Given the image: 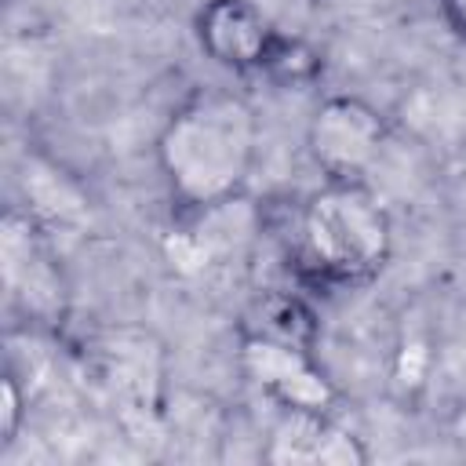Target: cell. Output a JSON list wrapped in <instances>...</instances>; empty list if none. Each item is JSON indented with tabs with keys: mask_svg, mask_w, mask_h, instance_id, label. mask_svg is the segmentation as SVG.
Instances as JSON below:
<instances>
[{
	"mask_svg": "<svg viewBox=\"0 0 466 466\" xmlns=\"http://www.w3.org/2000/svg\"><path fill=\"white\" fill-rule=\"evenodd\" d=\"M237 371L240 379L269 400L277 411H309V415H339L346 397L331 371L317 360L309 346H295L284 339H269L248 328H237Z\"/></svg>",
	"mask_w": 466,
	"mask_h": 466,
	"instance_id": "obj_3",
	"label": "cell"
},
{
	"mask_svg": "<svg viewBox=\"0 0 466 466\" xmlns=\"http://www.w3.org/2000/svg\"><path fill=\"white\" fill-rule=\"evenodd\" d=\"M193 36L208 62L233 76H269L288 33L255 0H204L193 15Z\"/></svg>",
	"mask_w": 466,
	"mask_h": 466,
	"instance_id": "obj_5",
	"label": "cell"
},
{
	"mask_svg": "<svg viewBox=\"0 0 466 466\" xmlns=\"http://www.w3.org/2000/svg\"><path fill=\"white\" fill-rule=\"evenodd\" d=\"M393 255V218L371 182H320L295 218V262L317 288H364Z\"/></svg>",
	"mask_w": 466,
	"mask_h": 466,
	"instance_id": "obj_2",
	"label": "cell"
},
{
	"mask_svg": "<svg viewBox=\"0 0 466 466\" xmlns=\"http://www.w3.org/2000/svg\"><path fill=\"white\" fill-rule=\"evenodd\" d=\"M262 124L237 87H193L157 131V171L182 215H211L237 204L258 164Z\"/></svg>",
	"mask_w": 466,
	"mask_h": 466,
	"instance_id": "obj_1",
	"label": "cell"
},
{
	"mask_svg": "<svg viewBox=\"0 0 466 466\" xmlns=\"http://www.w3.org/2000/svg\"><path fill=\"white\" fill-rule=\"evenodd\" d=\"M437 11L444 18V25L451 29V36H459L466 44V0H437Z\"/></svg>",
	"mask_w": 466,
	"mask_h": 466,
	"instance_id": "obj_10",
	"label": "cell"
},
{
	"mask_svg": "<svg viewBox=\"0 0 466 466\" xmlns=\"http://www.w3.org/2000/svg\"><path fill=\"white\" fill-rule=\"evenodd\" d=\"M237 328H248V331H258L269 339H284L295 346H309V350L317 346V335H320V320H317L313 306L295 291L258 295Z\"/></svg>",
	"mask_w": 466,
	"mask_h": 466,
	"instance_id": "obj_7",
	"label": "cell"
},
{
	"mask_svg": "<svg viewBox=\"0 0 466 466\" xmlns=\"http://www.w3.org/2000/svg\"><path fill=\"white\" fill-rule=\"evenodd\" d=\"M320 73H324V55L309 40L288 33L284 44H280V51H277V58H273V66H269V76L266 80L291 87V84H313Z\"/></svg>",
	"mask_w": 466,
	"mask_h": 466,
	"instance_id": "obj_8",
	"label": "cell"
},
{
	"mask_svg": "<svg viewBox=\"0 0 466 466\" xmlns=\"http://www.w3.org/2000/svg\"><path fill=\"white\" fill-rule=\"evenodd\" d=\"M386 142L390 120L364 95H328L306 120V157L324 182H368Z\"/></svg>",
	"mask_w": 466,
	"mask_h": 466,
	"instance_id": "obj_4",
	"label": "cell"
},
{
	"mask_svg": "<svg viewBox=\"0 0 466 466\" xmlns=\"http://www.w3.org/2000/svg\"><path fill=\"white\" fill-rule=\"evenodd\" d=\"M277 426L262 448L266 462L277 466H360L368 462V448L353 437L339 415H309V411H277Z\"/></svg>",
	"mask_w": 466,
	"mask_h": 466,
	"instance_id": "obj_6",
	"label": "cell"
},
{
	"mask_svg": "<svg viewBox=\"0 0 466 466\" xmlns=\"http://www.w3.org/2000/svg\"><path fill=\"white\" fill-rule=\"evenodd\" d=\"M22 419H25V393L18 386V379L7 371L4 382H0V444H15L18 430H22Z\"/></svg>",
	"mask_w": 466,
	"mask_h": 466,
	"instance_id": "obj_9",
	"label": "cell"
}]
</instances>
